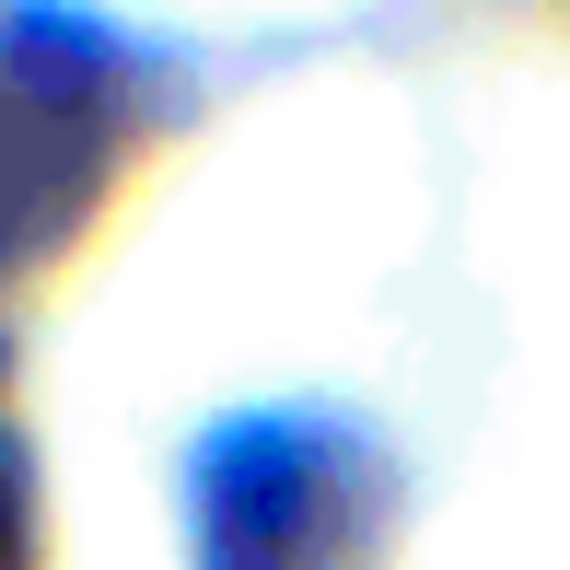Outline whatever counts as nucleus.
Masks as SVG:
<instances>
[{
    "instance_id": "obj_1",
    "label": "nucleus",
    "mask_w": 570,
    "mask_h": 570,
    "mask_svg": "<svg viewBox=\"0 0 570 570\" xmlns=\"http://www.w3.org/2000/svg\"><path fill=\"white\" fill-rule=\"evenodd\" d=\"M82 198V140H70V82L47 70V47L0 59V256L36 245L47 222Z\"/></svg>"
},
{
    "instance_id": "obj_2",
    "label": "nucleus",
    "mask_w": 570,
    "mask_h": 570,
    "mask_svg": "<svg viewBox=\"0 0 570 570\" xmlns=\"http://www.w3.org/2000/svg\"><path fill=\"white\" fill-rule=\"evenodd\" d=\"M0 570H23V454L0 443Z\"/></svg>"
}]
</instances>
